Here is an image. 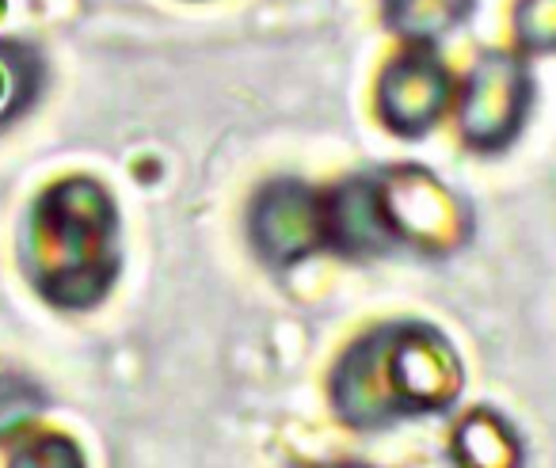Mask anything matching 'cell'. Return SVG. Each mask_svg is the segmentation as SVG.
<instances>
[{
    "mask_svg": "<svg viewBox=\"0 0 556 468\" xmlns=\"http://www.w3.org/2000/svg\"><path fill=\"white\" fill-rule=\"evenodd\" d=\"M381 199H386V214L393 225L396 240H412L424 248H442L457 229V202L450 191L419 168H401L378 176Z\"/></svg>",
    "mask_w": 556,
    "mask_h": 468,
    "instance_id": "obj_6",
    "label": "cell"
},
{
    "mask_svg": "<svg viewBox=\"0 0 556 468\" xmlns=\"http://www.w3.org/2000/svg\"><path fill=\"white\" fill-rule=\"evenodd\" d=\"M47 396L27 377H0V438L24 430L42 412Z\"/></svg>",
    "mask_w": 556,
    "mask_h": 468,
    "instance_id": "obj_10",
    "label": "cell"
},
{
    "mask_svg": "<svg viewBox=\"0 0 556 468\" xmlns=\"http://www.w3.org/2000/svg\"><path fill=\"white\" fill-rule=\"evenodd\" d=\"M24 267L62 308H88L118 275V217L92 179H65L39 199L27 225Z\"/></svg>",
    "mask_w": 556,
    "mask_h": 468,
    "instance_id": "obj_2",
    "label": "cell"
},
{
    "mask_svg": "<svg viewBox=\"0 0 556 468\" xmlns=\"http://www.w3.org/2000/svg\"><path fill=\"white\" fill-rule=\"evenodd\" d=\"M530 107V77L510 54H488L465 80L462 130L477 149H500L522 130Z\"/></svg>",
    "mask_w": 556,
    "mask_h": 468,
    "instance_id": "obj_3",
    "label": "cell"
},
{
    "mask_svg": "<svg viewBox=\"0 0 556 468\" xmlns=\"http://www.w3.org/2000/svg\"><path fill=\"white\" fill-rule=\"evenodd\" d=\"M340 468H366V465H340Z\"/></svg>",
    "mask_w": 556,
    "mask_h": 468,
    "instance_id": "obj_13",
    "label": "cell"
},
{
    "mask_svg": "<svg viewBox=\"0 0 556 468\" xmlns=\"http://www.w3.org/2000/svg\"><path fill=\"white\" fill-rule=\"evenodd\" d=\"M325 229L340 252L374 255L396 244L378 179H351L325 202Z\"/></svg>",
    "mask_w": 556,
    "mask_h": 468,
    "instance_id": "obj_7",
    "label": "cell"
},
{
    "mask_svg": "<svg viewBox=\"0 0 556 468\" xmlns=\"http://www.w3.org/2000/svg\"><path fill=\"white\" fill-rule=\"evenodd\" d=\"M9 468H85V457H80V450L70 438L39 434L20 445Z\"/></svg>",
    "mask_w": 556,
    "mask_h": 468,
    "instance_id": "obj_12",
    "label": "cell"
},
{
    "mask_svg": "<svg viewBox=\"0 0 556 468\" xmlns=\"http://www.w3.org/2000/svg\"><path fill=\"white\" fill-rule=\"evenodd\" d=\"M515 31L526 50H556V0H518Z\"/></svg>",
    "mask_w": 556,
    "mask_h": 468,
    "instance_id": "obj_11",
    "label": "cell"
},
{
    "mask_svg": "<svg viewBox=\"0 0 556 468\" xmlns=\"http://www.w3.org/2000/svg\"><path fill=\"white\" fill-rule=\"evenodd\" d=\"M450 103V73L427 50L396 58L378 85L381 123L404 138H419L442 118Z\"/></svg>",
    "mask_w": 556,
    "mask_h": 468,
    "instance_id": "obj_5",
    "label": "cell"
},
{
    "mask_svg": "<svg viewBox=\"0 0 556 468\" xmlns=\"http://www.w3.org/2000/svg\"><path fill=\"white\" fill-rule=\"evenodd\" d=\"M252 240L270 263H298L328 240L325 199L302 184H270L252 206Z\"/></svg>",
    "mask_w": 556,
    "mask_h": 468,
    "instance_id": "obj_4",
    "label": "cell"
},
{
    "mask_svg": "<svg viewBox=\"0 0 556 468\" xmlns=\"http://www.w3.org/2000/svg\"><path fill=\"white\" fill-rule=\"evenodd\" d=\"M469 9L472 0H386L389 27L416 47H431L450 35L469 16Z\"/></svg>",
    "mask_w": 556,
    "mask_h": 468,
    "instance_id": "obj_9",
    "label": "cell"
},
{
    "mask_svg": "<svg viewBox=\"0 0 556 468\" xmlns=\"http://www.w3.org/2000/svg\"><path fill=\"white\" fill-rule=\"evenodd\" d=\"M0 92H4V77H0Z\"/></svg>",
    "mask_w": 556,
    "mask_h": 468,
    "instance_id": "obj_14",
    "label": "cell"
},
{
    "mask_svg": "<svg viewBox=\"0 0 556 468\" xmlns=\"http://www.w3.org/2000/svg\"><path fill=\"white\" fill-rule=\"evenodd\" d=\"M454 457L462 468H518L522 465V445L515 430L495 412H472L457 427Z\"/></svg>",
    "mask_w": 556,
    "mask_h": 468,
    "instance_id": "obj_8",
    "label": "cell"
},
{
    "mask_svg": "<svg viewBox=\"0 0 556 468\" xmlns=\"http://www.w3.org/2000/svg\"><path fill=\"white\" fill-rule=\"evenodd\" d=\"M462 392V358L427 324H389L343 354L336 412L355 427H381L408 412H442Z\"/></svg>",
    "mask_w": 556,
    "mask_h": 468,
    "instance_id": "obj_1",
    "label": "cell"
}]
</instances>
